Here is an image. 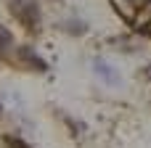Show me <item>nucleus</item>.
I'll return each mask as SVG.
<instances>
[{"label": "nucleus", "instance_id": "nucleus-1", "mask_svg": "<svg viewBox=\"0 0 151 148\" xmlns=\"http://www.w3.org/2000/svg\"><path fill=\"white\" fill-rule=\"evenodd\" d=\"M11 13L19 19V24L29 32L40 29V21H42V13H40V5L37 0H11Z\"/></svg>", "mask_w": 151, "mask_h": 148}, {"label": "nucleus", "instance_id": "nucleus-2", "mask_svg": "<svg viewBox=\"0 0 151 148\" xmlns=\"http://www.w3.org/2000/svg\"><path fill=\"white\" fill-rule=\"evenodd\" d=\"M19 58L29 66V69H35V71H48V64L35 53V48H29V45H21L19 48Z\"/></svg>", "mask_w": 151, "mask_h": 148}, {"label": "nucleus", "instance_id": "nucleus-3", "mask_svg": "<svg viewBox=\"0 0 151 148\" xmlns=\"http://www.w3.org/2000/svg\"><path fill=\"white\" fill-rule=\"evenodd\" d=\"M93 69H96V74H101L109 85H117V82H119V74H117L106 61H93Z\"/></svg>", "mask_w": 151, "mask_h": 148}, {"label": "nucleus", "instance_id": "nucleus-4", "mask_svg": "<svg viewBox=\"0 0 151 148\" xmlns=\"http://www.w3.org/2000/svg\"><path fill=\"white\" fill-rule=\"evenodd\" d=\"M11 45H13V32H11L8 26L0 24V53H5Z\"/></svg>", "mask_w": 151, "mask_h": 148}, {"label": "nucleus", "instance_id": "nucleus-5", "mask_svg": "<svg viewBox=\"0 0 151 148\" xmlns=\"http://www.w3.org/2000/svg\"><path fill=\"white\" fill-rule=\"evenodd\" d=\"M5 146L8 148H29L21 138H13V135H5Z\"/></svg>", "mask_w": 151, "mask_h": 148}, {"label": "nucleus", "instance_id": "nucleus-6", "mask_svg": "<svg viewBox=\"0 0 151 148\" xmlns=\"http://www.w3.org/2000/svg\"><path fill=\"white\" fill-rule=\"evenodd\" d=\"M146 77H149V79H151V66H146Z\"/></svg>", "mask_w": 151, "mask_h": 148}, {"label": "nucleus", "instance_id": "nucleus-7", "mask_svg": "<svg viewBox=\"0 0 151 148\" xmlns=\"http://www.w3.org/2000/svg\"><path fill=\"white\" fill-rule=\"evenodd\" d=\"M0 111H3V106H0Z\"/></svg>", "mask_w": 151, "mask_h": 148}]
</instances>
